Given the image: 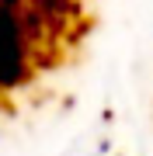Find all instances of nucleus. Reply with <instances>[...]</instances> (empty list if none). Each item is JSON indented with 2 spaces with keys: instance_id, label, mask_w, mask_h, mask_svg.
I'll return each instance as SVG.
<instances>
[{
  "instance_id": "1",
  "label": "nucleus",
  "mask_w": 153,
  "mask_h": 156,
  "mask_svg": "<svg viewBox=\"0 0 153 156\" xmlns=\"http://www.w3.org/2000/svg\"><path fill=\"white\" fill-rule=\"evenodd\" d=\"M24 0H0V90H14L28 80L31 42L21 24Z\"/></svg>"
}]
</instances>
